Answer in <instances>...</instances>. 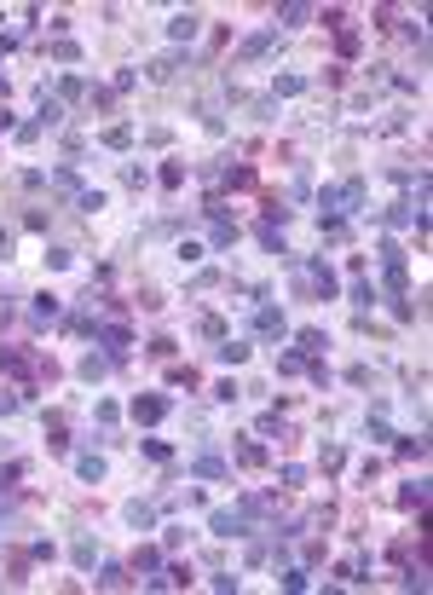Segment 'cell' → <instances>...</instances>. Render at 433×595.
<instances>
[{"mask_svg":"<svg viewBox=\"0 0 433 595\" xmlns=\"http://www.w3.org/2000/svg\"><path fill=\"white\" fill-rule=\"evenodd\" d=\"M93 584H99V589H121V584H127V567H116V561H110V567H99V578H93Z\"/></svg>","mask_w":433,"mask_h":595,"instance_id":"e0dca14e","label":"cell"},{"mask_svg":"<svg viewBox=\"0 0 433 595\" xmlns=\"http://www.w3.org/2000/svg\"><path fill=\"white\" fill-rule=\"evenodd\" d=\"M254 335H266V342H283V335H289V318H283L278 307H260V312H254Z\"/></svg>","mask_w":433,"mask_h":595,"instance_id":"277c9868","label":"cell"},{"mask_svg":"<svg viewBox=\"0 0 433 595\" xmlns=\"http://www.w3.org/2000/svg\"><path fill=\"white\" fill-rule=\"evenodd\" d=\"M307 18H312V6H283L278 12V23H307Z\"/></svg>","mask_w":433,"mask_h":595,"instance_id":"e575fe53","label":"cell"},{"mask_svg":"<svg viewBox=\"0 0 433 595\" xmlns=\"http://www.w3.org/2000/svg\"><path fill=\"white\" fill-rule=\"evenodd\" d=\"M6 254H12V237H6V231H0V261H6Z\"/></svg>","mask_w":433,"mask_h":595,"instance_id":"b9f144b4","label":"cell"},{"mask_svg":"<svg viewBox=\"0 0 433 595\" xmlns=\"http://www.w3.org/2000/svg\"><path fill=\"white\" fill-rule=\"evenodd\" d=\"M353 307H364V312L376 307V289H370V283H353Z\"/></svg>","mask_w":433,"mask_h":595,"instance_id":"836d02e7","label":"cell"},{"mask_svg":"<svg viewBox=\"0 0 433 595\" xmlns=\"http://www.w3.org/2000/svg\"><path fill=\"white\" fill-rule=\"evenodd\" d=\"M93 342H104V359L121 364L127 347H133V335H127V324H99V318H93Z\"/></svg>","mask_w":433,"mask_h":595,"instance_id":"6da1fadb","label":"cell"},{"mask_svg":"<svg viewBox=\"0 0 433 595\" xmlns=\"http://www.w3.org/2000/svg\"><path fill=\"white\" fill-rule=\"evenodd\" d=\"M99 145H104V151H127V145H133V127H104Z\"/></svg>","mask_w":433,"mask_h":595,"instance_id":"30bf717a","label":"cell"},{"mask_svg":"<svg viewBox=\"0 0 433 595\" xmlns=\"http://www.w3.org/2000/svg\"><path fill=\"white\" fill-rule=\"evenodd\" d=\"M416 214H422L416 202H393V208H387V226H416Z\"/></svg>","mask_w":433,"mask_h":595,"instance_id":"2e32d148","label":"cell"},{"mask_svg":"<svg viewBox=\"0 0 433 595\" xmlns=\"http://www.w3.org/2000/svg\"><path fill=\"white\" fill-rule=\"evenodd\" d=\"M58 93H64V99H81V93H87V81H81V75H64V81H58Z\"/></svg>","mask_w":433,"mask_h":595,"instance_id":"d6a6232c","label":"cell"},{"mask_svg":"<svg viewBox=\"0 0 433 595\" xmlns=\"http://www.w3.org/2000/svg\"><path fill=\"white\" fill-rule=\"evenodd\" d=\"M226 185H231V191H254V168H248V162L226 168Z\"/></svg>","mask_w":433,"mask_h":595,"instance_id":"4fadbf2b","label":"cell"},{"mask_svg":"<svg viewBox=\"0 0 433 595\" xmlns=\"http://www.w3.org/2000/svg\"><path fill=\"white\" fill-rule=\"evenodd\" d=\"M75 474H81L87 486H93V480H104V457H93V451H87V457H75Z\"/></svg>","mask_w":433,"mask_h":595,"instance_id":"ba28073f","label":"cell"},{"mask_svg":"<svg viewBox=\"0 0 433 595\" xmlns=\"http://www.w3.org/2000/svg\"><path fill=\"white\" fill-rule=\"evenodd\" d=\"M139 451H145L150 462H168V457H173V451H168V440H139Z\"/></svg>","mask_w":433,"mask_h":595,"instance_id":"4dcf8cb0","label":"cell"},{"mask_svg":"<svg viewBox=\"0 0 433 595\" xmlns=\"http://www.w3.org/2000/svg\"><path fill=\"white\" fill-rule=\"evenodd\" d=\"M180 64H185V58H180V53H162V58H156V64H150V75H156V81H168V75H173V70H180Z\"/></svg>","mask_w":433,"mask_h":595,"instance_id":"7402d4cb","label":"cell"},{"mask_svg":"<svg viewBox=\"0 0 433 595\" xmlns=\"http://www.w3.org/2000/svg\"><path fill=\"white\" fill-rule=\"evenodd\" d=\"M399 508H427V480H410L399 491Z\"/></svg>","mask_w":433,"mask_h":595,"instance_id":"8fae6325","label":"cell"},{"mask_svg":"<svg viewBox=\"0 0 433 595\" xmlns=\"http://www.w3.org/2000/svg\"><path fill=\"white\" fill-rule=\"evenodd\" d=\"M70 261H75V254H70V249H47V266H53V272H64Z\"/></svg>","mask_w":433,"mask_h":595,"instance_id":"f35d334b","label":"cell"},{"mask_svg":"<svg viewBox=\"0 0 433 595\" xmlns=\"http://www.w3.org/2000/svg\"><path fill=\"white\" fill-rule=\"evenodd\" d=\"M127 416H133V422H145V428H156V422L168 416V399H162V393H139L133 405H127Z\"/></svg>","mask_w":433,"mask_h":595,"instance_id":"3957f363","label":"cell"},{"mask_svg":"<svg viewBox=\"0 0 433 595\" xmlns=\"http://www.w3.org/2000/svg\"><path fill=\"white\" fill-rule=\"evenodd\" d=\"M283 589H307V572H300V567H283Z\"/></svg>","mask_w":433,"mask_h":595,"instance_id":"60d3db41","label":"cell"},{"mask_svg":"<svg viewBox=\"0 0 433 595\" xmlns=\"http://www.w3.org/2000/svg\"><path fill=\"white\" fill-rule=\"evenodd\" d=\"M6 127H12V116H6V110H0V133H6Z\"/></svg>","mask_w":433,"mask_h":595,"instance_id":"7bdbcfd3","label":"cell"},{"mask_svg":"<svg viewBox=\"0 0 433 595\" xmlns=\"http://www.w3.org/2000/svg\"><path fill=\"white\" fill-rule=\"evenodd\" d=\"M64 121V104L58 99H40V127H58Z\"/></svg>","mask_w":433,"mask_h":595,"instance_id":"d4e9b609","label":"cell"},{"mask_svg":"<svg viewBox=\"0 0 433 595\" xmlns=\"http://www.w3.org/2000/svg\"><path fill=\"white\" fill-rule=\"evenodd\" d=\"M53 185H58V191H75V197H81V174H75V168H58V174H53Z\"/></svg>","mask_w":433,"mask_h":595,"instance_id":"83f0119b","label":"cell"},{"mask_svg":"<svg viewBox=\"0 0 433 595\" xmlns=\"http://www.w3.org/2000/svg\"><path fill=\"white\" fill-rule=\"evenodd\" d=\"M260 249H266V254H278V261H295V254H289V243L278 237V226H260Z\"/></svg>","mask_w":433,"mask_h":595,"instance_id":"52a82bcc","label":"cell"},{"mask_svg":"<svg viewBox=\"0 0 433 595\" xmlns=\"http://www.w3.org/2000/svg\"><path fill=\"white\" fill-rule=\"evenodd\" d=\"M29 312H35L40 324H53V318H58V295H35V307H29Z\"/></svg>","mask_w":433,"mask_h":595,"instance_id":"d6986e66","label":"cell"},{"mask_svg":"<svg viewBox=\"0 0 433 595\" xmlns=\"http://www.w3.org/2000/svg\"><path fill=\"white\" fill-rule=\"evenodd\" d=\"M272 40H278V29H260V35H248V40H243V58H260V53H272Z\"/></svg>","mask_w":433,"mask_h":595,"instance_id":"9c48e42d","label":"cell"},{"mask_svg":"<svg viewBox=\"0 0 433 595\" xmlns=\"http://www.w3.org/2000/svg\"><path fill=\"white\" fill-rule=\"evenodd\" d=\"M260 208H266V226H283V220H289V208H283V197H278V191L260 197Z\"/></svg>","mask_w":433,"mask_h":595,"instance_id":"7c38bea8","label":"cell"},{"mask_svg":"<svg viewBox=\"0 0 433 595\" xmlns=\"http://www.w3.org/2000/svg\"><path fill=\"white\" fill-rule=\"evenodd\" d=\"M197 329H202V335H208V342H226V324H220V318H202V324H197Z\"/></svg>","mask_w":433,"mask_h":595,"instance_id":"74e56055","label":"cell"},{"mask_svg":"<svg viewBox=\"0 0 433 595\" xmlns=\"http://www.w3.org/2000/svg\"><path fill=\"white\" fill-rule=\"evenodd\" d=\"M53 58H58V64H75V58H81V47H75V40H64V35H58V40H53Z\"/></svg>","mask_w":433,"mask_h":595,"instance_id":"484cf974","label":"cell"},{"mask_svg":"<svg viewBox=\"0 0 433 595\" xmlns=\"http://www.w3.org/2000/svg\"><path fill=\"white\" fill-rule=\"evenodd\" d=\"M324 347H329V335H324V329H300V353H312V359H318Z\"/></svg>","mask_w":433,"mask_h":595,"instance_id":"ffe728a7","label":"cell"},{"mask_svg":"<svg viewBox=\"0 0 433 595\" xmlns=\"http://www.w3.org/2000/svg\"><path fill=\"white\" fill-rule=\"evenodd\" d=\"M318 18H324V29H335V35L346 29V12H341V6H329V12H318Z\"/></svg>","mask_w":433,"mask_h":595,"instance_id":"8d00e7d4","label":"cell"},{"mask_svg":"<svg viewBox=\"0 0 433 595\" xmlns=\"http://www.w3.org/2000/svg\"><path fill=\"white\" fill-rule=\"evenodd\" d=\"M341 462H346V451H341V445H324V474H335Z\"/></svg>","mask_w":433,"mask_h":595,"instance_id":"d590c367","label":"cell"},{"mask_svg":"<svg viewBox=\"0 0 433 595\" xmlns=\"http://www.w3.org/2000/svg\"><path fill=\"white\" fill-rule=\"evenodd\" d=\"M307 370V353H278V376H300Z\"/></svg>","mask_w":433,"mask_h":595,"instance_id":"603a6c76","label":"cell"},{"mask_svg":"<svg viewBox=\"0 0 433 595\" xmlns=\"http://www.w3.org/2000/svg\"><path fill=\"white\" fill-rule=\"evenodd\" d=\"M168 381H173V388H185V393H191V388H197V370H191V364H173V370H168Z\"/></svg>","mask_w":433,"mask_h":595,"instance_id":"cb8c5ba5","label":"cell"},{"mask_svg":"<svg viewBox=\"0 0 433 595\" xmlns=\"http://www.w3.org/2000/svg\"><path fill=\"white\" fill-rule=\"evenodd\" d=\"M208 243H214V249H220V254H226V249L237 243V226H231V220H214V231H208Z\"/></svg>","mask_w":433,"mask_h":595,"instance_id":"5bb4252c","label":"cell"},{"mask_svg":"<svg viewBox=\"0 0 433 595\" xmlns=\"http://www.w3.org/2000/svg\"><path fill=\"white\" fill-rule=\"evenodd\" d=\"M191 474H197V480H226V474H231V462H226V457H197V462H191Z\"/></svg>","mask_w":433,"mask_h":595,"instance_id":"8992f818","label":"cell"},{"mask_svg":"<svg viewBox=\"0 0 433 595\" xmlns=\"http://www.w3.org/2000/svg\"><path fill=\"white\" fill-rule=\"evenodd\" d=\"M197 29H202V18H197V12H173V18H168V35L180 40V47H185V40H197Z\"/></svg>","mask_w":433,"mask_h":595,"instance_id":"5b68a950","label":"cell"},{"mask_svg":"<svg viewBox=\"0 0 433 595\" xmlns=\"http://www.w3.org/2000/svg\"><path fill=\"white\" fill-rule=\"evenodd\" d=\"M70 561H75V567H81V572H87V567H93V543H87V537H81V543H75V549H70Z\"/></svg>","mask_w":433,"mask_h":595,"instance_id":"1f68e13d","label":"cell"},{"mask_svg":"<svg viewBox=\"0 0 433 595\" xmlns=\"http://www.w3.org/2000/svg\"><path fill=\"white\" fill-rule=\"evenodd\" d=\"M104 370H110V359H87V364H81V376H87V381H99Z\"/></svg>","mask_w":433,"mask_h":595,"instance_id":"ab89813d","label":"cell"},{"mask_svg":"<svg viewBox=\"0 0 433 595\" xmlns=\"http://www.w3.org/2000/svg\"><path fill=\"white\" fill-rule=\"evenodd\" d=\"M156 567H162L156 549H133V572H156Z\"/></svg>","mask_w":433,"mask_h":595,"instance_id":"4316f807","label":"cell"},{"mask_svg":"<svg viewBox=\"0 0 433 595\" xmlns=\"http://www.w3.org/2000/svg\"><path fill=\"white\" fill-rule=\"evenodd\" d=\"M127 520H133V526H150L156 508H150V503H127Z\"/></svg>","mask_w":433,"mask_h":595,"instance_id":"f546056e","label":"cell"},{"mask_svg":"<svg viewBox=\"0 0 433 595\" xmlns=\"http://www.w3.org/2000/svg\"><path fill=\"white\" fill-rule=\"evenodd\" d=\"M278 93L295 99V93H307V75H278Z\"/></svg>","mask_w":433,"mask_h":595,"instance_id":"f1b7e54d","label":"cell"},{"mask_svg":"<svg viewBox=\"0 0 433 595\" xmlns=\"http://www.w3.org/2000/svg\"><path fill=\"white\" fill-rule=\"evenodd\" d=\"M214 353H220V364H243V359H248V342H231V335H226Z\"/></svg>","mask_w":433,"mask_h":595,"instance_id":"9a60e30c","label":"cell"},{"mask_svg":"<svg viewBox=\"0 0 433 595\" xmlns=\"http://www.w3.org/2000/svg\"><path fill=\"white\" fill-rule=\"evenodd\" d=\"M278 480H283V491H295V486H307V469H300V462H283Z\"/></svg>","mask_w":433,"mask_h":595,"instance_id":"44dd1931","label":"cell"},{"mask_svg":"<svg viewBox=\"0 0 433 595\" xmlns=\"http://www.w3.org/2000/svg\"><path fill=\"white\" fill-rule=\"evenodd\" d=\"M208 532H214V537H248V515H243V508H214V515H208Z\"/></svg>","mask_w":433,"mask_h":595,"instance_id":"7a4b0ae2","label":"cell"},{"mask_svg":"<svg viewBox=\"0 0 433 595\" xmlns=\"http://www.w3.org/2000/svg\"><path fill=\"white\" fill-rule=\"evenodd\" d=\"M0 99H6V75H0Z\"/></svg>","mask_w":433,"mask_h":595,"instance_id":"ee69618b","label":"cell"},{"mask_svg":"<svg viewBox=\"0 0 433 595\" xmlns=\"http://www.w3.org/2000/svg\"><path fill=\"white\" fill-rule=\"evenodd\" d=\"M237 462H243V469H260V462H266V445L243 440V445H237Z\"/></svg>","mask_w":433,"mask_h":595,"instance_id":"ac0fdd59","label":"cell"}]
</instances>
